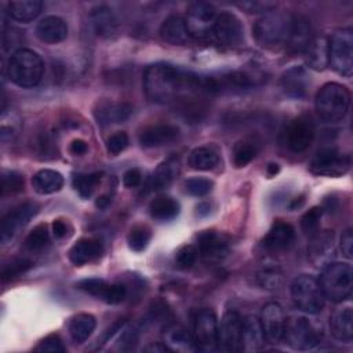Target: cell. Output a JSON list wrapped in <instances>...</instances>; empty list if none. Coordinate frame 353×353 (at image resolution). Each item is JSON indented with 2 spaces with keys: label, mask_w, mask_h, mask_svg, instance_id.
Listing matches in <instances>:
<instances>
[{
  "label": "cell",
  "mask_w": 353,
  "mask_h": 353,
  "mask_svg": "<svg viewBox=\"0 0 353 353\" xmlns=\"http://www.w3.org/2000/svg\"><path fill=\"white\" fill-rule=\"evenodd\" d=\"M146 97L159 103H181L186 99L214 94L212 77L197 76L170 63H153L143 74Z\"/></svg>",
  "instance_id": "1"
},
{
  "label": "cell",
  "mask_w": 353,
  "mask_h": 353,
  "mask_svg": "<svg viewBox=\"0 0 353 353\" xmlns=\"http://www.w3.org/2000/svg\"><path fill=\"white\" fill-rule=\"evenodd\" d=\"M44 65L39 54L28 48L17 50L8 59L7 76L22 88H32L37 85L43 77Z\"/></svg>",
  "instance_id": "2"
},
{
  "label": "cell",
  "mask_w": 353,
  "mask_h": 353,
  "mask_svg": "<svg viewBox=\"0 0 353 353\" xmlns=\"http://www.w3.org/2000/svg\"><path fill=\"white\" fill-rule=\"evenodd\" d=\"M350 106V92L339 83H327L316 94L317 116L325 123L341 121Z\"/></svg>",
  "instance_id": "3"
},
{
  "label": "cell",
  "mask_w": 353,
  "mask_h": 353,
  "mask_svg": "<svg viewBox=\"0 0 353 353\" xmlns=\"http://www.w3.org/2000/svg\"><path fill=\"white\" fill-rule=\"evenodd\" d=\"M292 15L279 11L263 14L254 25L252 34L262 47H277L285 44L291 29Z\"/></svg>",
  "instance_id": "4"
},
{
  "label": "cell",
  "mask_w": 353,
  "mask_h": 353,
  "mask_svg": "<svg viewBox=\"0 0 353 353\" xmlns=\"http://www.w3.org/2000/svg\"><path fill=\"white\" fill-rule=\"evenodd\" d=\"M319 284L323 290L325 299L331 302H343L352 295L353 288V270L349 263L332 262L328 263L321 274Z\"/></svg>",
  "instance_id": "5"
},
{
  "label": "cell",
  "mask_w": 353,
  "mask_h": 353,
  "mask_svg": "<svg viewBox=\"0 0 353 353\" xmlns=\"http://www.w3.org/2000/svg\"><path fill=\"white\" fill-rule=\"evenodd\" d=\"M291 298L294 305L307 314L320 313L325 302L319 280L307 274H301L292 280Z\"/></svg>",
  "instance_id": "6"
},
{
  "label": "cell",
  "mask_w": 353,
  "mask_h": 353,
  "mask_svg": "<svg viewBox=\"0 0 353 353\" xmlns=\"http://www.w3.org/2000/svg\"><path fill=\"white\" fill-rule=\"evenodd\" d=\"M328 65L342 74L352 76L353 73V30L342 28L332 33L328 40Z\"/></svg>",
  "instance_id": "7"
},
{
  "label": "cell",
  "mask_w": 353,
  "mask_h": 353,
  "mask_svg": "<svg viewBox=\"0 0 353 353\" xmlns=\"http://www.w3.org/2000/svg\"><path fill=\"white\" fill-rule=\"evenodd\" d=\"M283 341L294 350H309L320 342V334L303 316L285 319Z\"/></svg>",
  "instance_id": "8"
},
{
  "label": "cell",
  "mask_w": 353,
  "mask_h": 353,
  "mask_svg": "<svg viewBox=\"0 0 353 353\" xmlns=\"http://www.w3.org/2000/svg\"><path fill=\"white\" fill-rule=\"evenodd\" d=\"M216 15L214 6L201 1L193 3L183 17L189 36L196 40L208 39L212 34Z\"/></svg>",
  "instance_id": "9"
},
{
  "label": "cell",
  "mask_w": 353,
  "mask_h": 353,
  "mask_svg": "<svg viewBox=\"0 0 353 353\" xmlns=\"http://www.w3.org/2000/svg\"><path fill=\"white\" fill-rule=\"evenodd\" d=\"M350 168V156L338 152L336 149L327 148L317 152L310 161L309 170L314 175L321 176H342Z\"/></svg>",
  "instance_id": "10"
},
{
  "label": "cell",
  "mask_w": 353,
  "mask_h": 353,
  "mask_svg": "<svg viewBox=\"0 0 353 353\" xmlns=\"http://www.w3.org/2000/svg\"><path fill=\"white\" fill-rule=\"evenodd\" d=\"M193 341L196 349L211 352L216 349L218 320L211 309H201L197 312L193 324Z\"/></svg>",
  "instance_id": "11"
},
{
  "label": "cell",
  "mask_w": 353,
  "mask_h": 353,
  "mask_svg": "<svg viewBox=\"0 0 353 353\" xmlns=\"http://www.w3.org/2000/svg\"><path fill=\"white\" fill-rule=\"evenodd\" d=\"M241 323L243 320L236 310H228L222 316L221 323H218L216 349L229 353L240 350Z\"/></svg>",
  "instance_id": "12"
},
{
  "label": "cell",
  "mask_w": 353,
  "mask_h": 353,
  "mask_svg": "<svg viewBox=\"0 0 353 353\" xmlns=\"http://www.w3.org/2000/svg\"><path fill=\"white\" fill-rule=\"evenodd\" d=\"M37 214V205L34 203H23L19 207L7 212L1 219L0 240L3 244L12 240L21 229Z\"/></svg>",
  "instance_id": "13"
},
{
  "label": "cell",
  "mask_w": 353,
  "mask_h": 353,
  "mask_svg": "<svg viewBox=\"0 0 353 353\" xmlns=\"http://www.w3.org/2000/svg\"><path fill=\"white\" fill-rule=\"evenodd\" d=\"M77 288L81 291L109 303L117 305L127 298V287L123 284H110L102 279H84L80 280Z\"/></svg>",
  "instance_id": "14"
},
{
  "label": "cell",
  "mask_w": 353,
  "mask_h": 353,
  "mask_svg": "<svg viewBox=\"0 0 353 353\" xmlns=\"http://www.w3.org/2000/svg\"><path fill=\"white\" fill-rule=\"evenodd\" d=\"M212 34L221 44L237 46L244 39V28L233 12L225 11L216 15Z\"/></svg>",
  "instance_id": "15"
},
{
  "label": "cell",
  "mask_w": 353,
  "mask_h": 353,
  "mask_svg": "<svg viewBox=\"0 0 353 353\" xmlns=\"http://www.w3.org/2000/svg\"><path fill=\"white\" fill-rule=\"evenodd\" d=\"M314 137V127L306 117H296L285 128L284 142L291 152L299 153L306 150Z\"/></svg>",
  "instance_id": "16"
},
{
  "label": "cell",
  "mask_w": 353,
  "mask_h": 353,
  "mask_svg": "<svg viewBox=\"0 0 353 353\" xmlns=\"http://www.w3.org/2000/svg\"><path fill=\"white\" fill-rule=\"evenodd\" d=\"M285 314L283 307L277 302H269L262 307L261 325L265 332L266 341L270 343H279L283 341V332L285 325Z\"/></svg>",
  "instance_id": "17"
},
{
  "label": "cell",
  "mask_w": 353,
  "mask_h": 353,
  "mask_svg": "<svg viewBox=\"0 0 353 353\" xmlns=\"http://www.w3.org/2000/svg\"><path fill=\"white\" fill-rule=\"evenodd\" d=\"M197 251L208 262H216L226 256L229 241L215 230H204L197 236Z\"/></svg>",
  "instance_id": "18"
},
{
  "label": "cell",
  "mask_w": 353,
  "mask_h": 353,
  "mask_svg": "<svg viewBox=\"0 0 353 353\" xmlns=\"http://www.w3.org/2000/svg\"><path fill=\"white\" fill-rule=\"evenodd\" d=\"M265 332L261 321L255 316H247L241 323L240 350L244 353H255L265 346Z\"/></svg>",
  "instance_id": "19"
},
{
  "label": "cell",
  "mask_w": 353,
  "mask_h": 353,
  "mask_svg": "<svg viewBox=\"0 0 353 353\" xmlns=\"http://www.w3.org/2000/svg\"><path fill=\"white\" fill-rule=\"evenodd\" d=\"M310 85V77L303 66H292L281 76V88L290 98H305Z\"/></svg>",
  "instance_id": "20"
},
{
  "label": "cell",
  "mask_w": 353,
  "mask_h": 353,
  "mask_svg": "<svg viewBox=\"0 0 353 353\" xmlns=\"http://www.w3.org/2000/svg\"><path fill=\"white\" fill-rule=\"evenodd\" d=\"M178 135V127L172 124L159 123L143 128L138 137V141L143 148H159L175 141Z\"/></svg>",
  "instance_id": "21"
},
{
  "label": "cell",
  "mask_w": 353,
  "mask_h": 353,
  "mask_svg": "<svg viewBox=\"0 0 353 353\" xmlns=\"http://www.w3.org/2000/svg\"><path fill=\"white\" fill-rule=\"evenodd\" d=\"M295 239V229L284 221H276L262 240V245L268 251H283L288 248Z\"/></svg>",
  "instance_id": "22"
},
{
  "label": "cell",
  "mask_w": 353,
  "mask_h": 353,
  "mask_svg": "<svg viewBox=\"0 0 353 353\" xmlns=\"http://www.w3.org/2000/svg\"><path fill=\"white\" fill-rule=\"evenodd\" d=\"M103 254V244L98 239L84 237L77 240L69 250V261L74 266H83L98 259Z\"/></svg>",
  "instance_id": "23"
},
{
  "label": "cell",
  "mask_w": 353,
  "mask_h": 353,
  "mask_svg": "<svg viewBox=\"0 0 353 353\" xmlns=\"http://www.w3.org/2000/svg\"><path fill=\"white\" fill-rule=\"evenodd\" d=\"M39 40L47 44H57L66 39L68 25L66 22L57 15L44 17L36 26L34 30Z\"/></svg>",
  "instance_id": "24"
},
{
  "label": "cell",
  "mask_w": 353,
  "mask_h": 353,
  "mask_svg": "<svg viewBox=\"0 0 353 353\" xmlns=\"http://www.w3.org/2000/svg\"><path fill=\"white\" fill-rule=\"evenodd\" d=\"M313 39L312 26L307 18L302 15H292L291 29L285 46L291 52H303Z\"/></svg>",
  "instance_id": "25"
},
{
  "label": "cell",
  "mask_w": 353,
  "mask_h": 353,
  "mask_svg": "<svg viewBox=\"0 0 353 353\" xmlns=\"http://www.w3.org/2000/svg\"><path fill=\"white\" fill-rule=\"evenodd\" d=\"M163 343L171 352L185 353L196 350L193 335L179 324H172L165 328L163 334Z\"/></svg>",
  "instance_id": "26"
},
{
  "label": "cell",
  "mask_w": 353,
  "mask_h": 353,
  "mask_svg": "<svg viewBox=\"0 0 353 353\" xmlns=\"http://www.w3.org/2000/svg\"><path fill=\"white\" fill-rule=\"evenodd\" d=\"M159 33L164 41L174 44V46L186 44L190 39L183 17H181L178 14H172V15L167 17L163 21V23L160 25Z\"/></svg>",
  "instance_id": "27"
},
{
  "label": "cell",
  "mask_w": 353,
  "mask_h": 353,
  "mask_svg": "<svg viewBox=\"0 0 353 353\" xmlns=\"http://www.w3.org/2000/svg\"><path fill=\"white\" fill-rule=\"evenodd\" d=\"M330 330L335 339L349 343L353 339V312L350 306L336 309L330 317Z\"/></svg>",
  "instance_id": "28"
},
{
  "label": "cell",
  "mask_w": 353,
  "mask_h": 353,
  "mask_svg": "<svg viewBox=\"0 0 353 353\" xmlns=\"http://www.w3.org/2000/svg\"><path fill=\"white\" fill-rule=\"evenodd\" d=\"M132 108L125 102H102L95 109L94 114L98 120V124L106 125L110 123H121L130 117Z\"/></svg>",
  "instance_id": "29"
},
{
  "label": "cell",
  "mask_w": 353,
  "mask_h": 353,
  "mask_svg": "<svg viewBox=\"0 0 353 353\" xmlns=\"http://www.w3.org/2000/svg\"><path fill=\"white\" fill-rule=\"evenodd\" d=\"M305 54V62L310 69L323 70L328 66V39L316 36L310 40Z\"/></svg>",
  "instance_id": "30"
},
{
  "label": "cell",
  "mask_w": 353,
  "mask_h": 353,
  "mask_svg": "<svg viewBox=\"0 0 353 353\" xmlns=\"http://www.w3.org/2000/svg\"><path fill=\"white\" fill-rule=\"evenodd\" d=\"M32 186L39 194H51L62 189L63 176L61 172L50 168L37 171L32 178Z\"/></svg>",
  "instance_id": "31"
},
{
  "label": "cell",
  "mask_w": 353,
  "mask_h": 353,
  "mask_svg": "<svg viewBox=\"0 0 353 353\" xmlns=\"http://www.w3.org/2000/svg\"><path fill=\"white\" fill-rule=\"evenodd\" d=\"M43 10V3L40 0H14L7 4V14L10 18L18 22L33 21Z\"/></svg>",
  "instance_id": "32"
},
{
  "label": "cell",
  "mask_w": 353,
  "mask_h": 353,
  "mask_svg": "<svg viewBox=\"0 0 353 353\" xmlns=\"http://www.w3.org/2000/svg\"><path fill=\"white\" fill-rule=\"evenodd\" d=\"M91 19L94 29L99 36L109 37L113 36L117 30V19L113 11L106 6H98L92 8Z\"/></svg>",
  "instance_id": "33"
},
{
  "label": "cell",
  "mask_w": 353,
  "mask_h": 353,
  "mask_svg": "<svg viewBox=\"0 0 353 353\" xmlns=\"http://www.w3.org/2000/svg\"><path fill=\"white\" fill-rule=\"evenodd\" d=\"M178 174H179V160L176 157H170L156 168V171L150 178L149 186L153 190L167 188Z\"/></svg>",
  "instance_id": "34"
},
{
  "label": "cell",
  "mask_w": 353,
  "mask_h": 353,
  "mask_svg": "<svg viewBox=\"0 0 353 353\" xmlns=\"http://www.w3.org/2000/svg\"><path fill=\"white\" fill-rule=\"evenodd\" d=\"M97 327V320L92 314L80 313L69 323V334L74 343L85 342Z\"/></svg>",
  "instance_id": "35"
},
{
  "label": "cell",
  "mask_w": 353,
  "mask_h": 353,
  "mask_svg": "<svg viewBox=\"0 0 353 353\" xmlns=\"http://www.w3.org/2000/svg\"><path fill=\"white\" fill-rule=\"evenodd\" d=\"M179 203L170 196H157L149 204L150 216L157 221H171L179 214Z\"/></svg>",
  "instance_id": "36"
},
{
  "label": "cell",
  "mask_w": 353,
  "mask_h": 353,
  "mask_svg": "<svg viewBox=\"0 0 353 353\" xmlns=\"http://www.w3.org/2000/svg\"><path fill=\"white\" fill-rule=\"evenodd\" d=\"M188 161L193 170L208 171L219 164V154L210 146H199L190 152Z\"/></svg>",
  "instance_id": "37"
},
{
  "label": "cell",
  "mask_w": 353,
  "mask_h": 353,
  "mask_svg": "<svg viewBox=\"0 0 353 353\" xmlns=\"http://www.w3.org/2000/svg\"><path fill=\"white\" fill-rule=\"evenodd\" d=\"M101 178H102V174L99 172H90V174L79 172V174H73L72 185L83 199H88L97 189L98 183L101 182Z\"/></svg>",
  "instance_id": "38"
},
{
  "label": "cell",
  "mask_w": 353,
  "mask_h": 353,
  "mask_svg": "<svg viewBox=\"0 0 353 353\" xmlns=\"http://www.w3.org/2000/svg\"><path fill=\"white\" fill-rule=\"evenodd\" d=\"M48 241H50L48 226L46 223H40V225L34 226L26 236L25 248L29 252H39V251L44 250V247L48 244Z\"/></svg>",
  "instance_id": "39"
},
{
  "label": "cell",
  "mask_w": 353,
  "mask_h": 353,
  "mask_svg": "<svg viewBox=\"0 0 353 353\" xmlns=\"http://www.w3.org/2000/svg\"><path fill=\"white\" fill-rule=\"evenodd\" d=\"M150 237H152V232L146 225H135L134 228H131L127 236V243L130 250L135 252L143 251L148 247Z\"/></svg>",
  "instance_id": "40"
},
{
  "label": "cell",
  "mask_w": 353,
  "mask_h": 353,
  "mask_svg": "<svg viewBox=\"0 0 353 353\" xmlns=\"http://www.w3.org/2000/svg\"><path fill=\"white\" fill-rule=\"evenodd\" d=\"M256 154V146L248 141H240L233 149V164L237 168L245 167Z\"/></svg>",
  "instance_id": "41"
},
{
  "label": "cell",
  "mask_w": 353,
  "mask_h": 353,
  "mask_svg": "<svg viewBox=\"0 0 353 353\" xmlns=\"http://www.w3.org/2000/svg\"><path fill=\"white\" fill-rule=\"evenodd\" d=\"M23 176L17 171H4L1 174V196L14 194L23 190Z\"/></svg>",
  "instance_id": "42"
},
{
  "label": "cell",
  "mask_w": 353,
  "mask_h": 353,
  "mask_svg": "<svg viewBox=\"0 0 353 353\" xmlns=\"http://www.w3.org/2000/svg\"><path fill=\"white\" fill-rule=\"evenodd\" d=\"M256 283L265 290H277L283 283V274L277 269L266 268L256 273Z\"/></svg>",
  "instance_id": "43"
},
{
  "label": "cell",
  "mask_w": 353,
  "mask_h": 353,
  "mask_svg": "<svg viewBox=\"0 0 353 353\" xmlns=\"http://www.w3.org/2000/svg\"><path fill=\"white\" fill-rule=\"evenodd\" d=\"M32 268V262L29 259H14L10 263L4 265L3 270H1V281L7 283L11 281L14 279H17L18 276L23 274L26 270H29Z\"/></svg>",
  "instance_id": "44"
},
{
  "label": "cell",
  "mask_w": 353,
  "mask_h": 353,
  "mask_svg": "<svg viewBox=\"0 0 353 353\" xmlns=\"http://www.w3.org/2000/svg\"><path fill=\"white\" fill-rule=\"evenodd\" d=\"M199 258L197 247L193 244L182 245L175 254V263L179 269H189L192 268Z\"/></svg>",
  "instance_id": "45"
},
{
  "label": "cell",
  "mask_w": 353,
  "mask_h": 353,
  "mask_svg": "<svg viewBox=\"0 0 353 353\" xmlns=\"http://www.w3.org/2000/svg\"><path fill=\"white\" fill-rule=\"evenodd\" d=\"M321 214V207H313L305 212V215L301 219V228L306 236H313L319 230Z\"/></svg>",
  "instance_id": "46"
},
{
  "label": "cell",
  "mask_w": 353,
  "mask_h": 353,
  "mask_svg": "<svg viewBox=\"0 0 353 353\" xmlns=\"http://www.w3.org/2000/svg\"><path fill=\"white\" fill-rule=\"evenodd\" d=\"M214 188V182L208 178H190L185 181L186 193L194 197H203L208 194Z\"/></svg>",
  "instance_id": "47"
},
{
  "label": "cell",
  "mask_w": 353,
  "mask_h": 353,
  "mask_svg": "<svg viewBox=\"0 0 353 353\" xmlns=\"http://www.w3.org/2000/svg\"><path fill=\"white\" fill-rule=\"evenodd\" d=\"M128 143H130L128 135L124 131H116L112 135H109V138L106 139V149L110 154L116 156L123 150H125Z\"/></svg>",
  "instance_id": "48"
},
{
  "label": "cell",
  "mask_w": 353,
  "mask_h": 353,
  "mask_svg": "<svg viewBox=\"0 0 353 353\" xmlns=\"http://www.w3.org/2000/svg\"><path fill=\"white\" fill-rule=\"evenodd\" d=\"M36 352H51V353H63L66 350L62 339L55 335V334H51L48 336H46L44 339H41L39 342V345L34 347Z\"/></svg>",
  "instance_id": "49"
},
{
  "label": "cell",
  "mask_w": 353,
  "mask_h": 353,
  "mask_svg": "<svg viewBox=\"0 0 353 353\" xmlns=\"http://www.w3.org/2000/svg\"><path fill=\"white\" fill-rule=\"evenodd\" d=\"M239 7H241L243 10L251 14H268L273 11L276 4L268 3V1H245V3H240Z\"/></svg>",
  "instance_id": "50"
},
{
  "label": "cell",
  "mask_w": 353,
  "mask_h": 353,
  "mask_svg": "<svg viewBox=\"0 0 353 353\" xmlns=\"http://www.w3.org/2000/svg\"><path fill=\"white\" fill-rule=\"evenodd\" d=\"M142 182V172L138 168H130L123 175V185L128 189L137 188Z\"/></svg>",
  "instance_id": "51"
},
{
  "label": "cell",
  "mask_w": 353,
  "mask_h": 353,
  "mask_svg": "<svg viewBox=\"0 0 353 353\" xmlns=\"http://www.w3.org/2000/svg\"><path fill=\"white\" fill-rule=\"evenodd\" d=\"M341 251L345 258L352 259L353 256V234L352 229H346L341 236Z\"/></svg>",
  "instance_id": "52"
},
{
  "label": "cell",
  "mask_w": 353,
  "mask_h": 353,
  "mask_svg": "<svg viewBox=\"0 0 353 353\" xmlns=\"http://www.w3.org/2000/svg\"><path fill=\"white\" fill-rule=\"evenodd\" d=\"M70 153L74 156H83L88 150V143L83 139H73L70 143Z\"/></svg>",
  "instance_id": "53"
},
{
  "label": "cell",
  "mask_w": 353,
  "mask_h": 353,
  "mask_svg": "<svg viewBox=\"0 0 353 353\" xmlns=\"http://www.w3.org/2000/svg\"><path fill=\"white\" fill-rule=\"evenodd\" d=\"M66 232H68V225L65 223V221L62 219H55L52 222V233L57 239H62L66 236Z\"/></svg>",
  "instance_id": "54"
},
{
  "label": "cell",
  "mask_w": 353,
  "mask_h": 353,
  "mask_svg": "<svg viewBox=\"0 0 353 353\" xmlns=\"http://www.w3.org/2000/svg\"><path fill=\"white\" fill-rule=\"evenodd\" d=\"M145 350L146 352H165V350H168L165 346H164V343H156V345H150V346H148V347H145Z\"/></svg>",
  "instance_id": "55"
},
{
  "label": "cell",
  "mask_w": 353,
  "mask_h": 353,
  "mask_svg": "<svg viewBox=\"0 0 353 353\" xmlns=\"http://www.w3.org/2000/svg\"><path fill=\"white\" fill-rule=\"evenodd\" d=\"M110 197L109 196H101V197H98V200H97V207H99V208H105V207H108V204L110 203Z\"/></svg>",
  "instance_id": "56"
},
{
  "label": "cell",
  "mask_w": 353,
  "mask_h": 353,
  "mask_svg": "<svg viewBox=\"0 0 353 353\" xmlns=\"http://www.w3.org/2000/svg\"><path fill=\"white\" fill-rule=\"evenodd\" d=\"M197 212H199L200 215H205V214H208V212H210V205H208L207 203H201V204H199V205H197Z\"/></svg>",
  "instance_id": "57"
},
{
  "label": "cell",
  "mask_w": 353,
  "mask_h": 353,
  "mask_svg": "<svg viewBox=\"0 0 353 353\" xmlns=\"http://www.w3.org/2000/svg\"><path fill=\"white\" fill-rule=\"evenodd\" d=\"M277 172H279V164L270 163V164L268 165V174H269L270 176H273V175H276Z\"/></svg>",
  "instance_id": "58"
}]
</instances>
